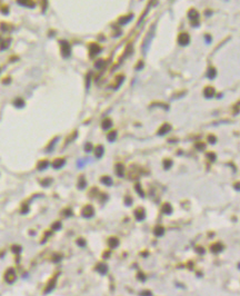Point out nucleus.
<instances>
[{"label": "nucleus", "instance_id": "1", "mask_svg": "<svg viewBox=\"0 0 240 296\" xmlns=\"http://www.w3.org/2000/svg\"><path fill=\"white\" fill-rule=\"evenodd\" d=\"M188 17L189 19H190V21H191V24L193 26V27H197V26H199V13H198L197 10L194 9H191L190 11L188 12Z\"/></svg>", "mask_w": 240, "mask_h": 296}, {"label": "nucleus", "instance_id": "2", "mask_svg": "<svg viewBox=\"0 0 240 296\" xmlns=\"http://www.w3.org/2000/svg\"><path fill=\"white\" fill-rule=\"evenodd\" d=\"M189 42H190V36H189L187 32H182V34H180L179 37H178V43H179L180 46H187V45H189Z\"/></svg>", "mask_w": 240, "mask_h": 296}, {"label": "nucleus", "instance_id": "3", "mask_svg": "<svg viewBox=\"0 0 240 296\" xmlns=\"http://www.w3.org/2000/svg\"><path fill=\"white\" fill-rule=\"evenodd\" d=\"M61 52L64 57H69L70 56V46L67 41H61Z\"/></svg>", "mask_w": 240, "mask_h": 296}, {"label": "nucleus", "instance_id": "4", "mask_svg": "<svg viewBox=\"0 0 240 296\" xmlns=\"http://www.w3.org/2000/svg\"><path fill=\"white\" fill-rule=\"evenodd\" d=\"M215 88H212V87H206L204 90V95L206 98H212L213 96H215Z\"/></svg>", "mask_w": 240, "mask_h": 296}, {"label": "nucleus", "instance_id": "5", "mask_svg": "<svg viewBox=\"0 0 240 296\" xmlns=\"http://www.w3.org/2000/svg\"><path fill=\"white\" fill-rule=\"evenodd\" d=\"M171 129V126L168 125V124H164V125H162L160 127V129L158 130V135L159 136H164V135H166L168 133V131H170Z\"/></svg>", "mask_w": 240, "mask_h": 296}, {"label": "nucleus", "instance_id": "6", "mask_svg": "<svg viewBox=\"0 0 240 296\" xmlns=\"http://www.w3.org/2000/svg\"><path fill=\"white\" fill-rule=\"evenodd\" d=\"M101 51V48L98 45H91L90 46V56L91 57H94V56L97 55V54H99V52Z\"/></svg>", "mask_w": 240, "mask_h": 296}, {"label": "nucleus", "instance_id": "7", "mask_svg": "<svg viewBox=\"0 0 240 296\" xmlns=\"http://www.w3.org/2000/svg\"><path fill=\"white\" fill-rule=\"evenodd\" d=\"M222 249H223V245H222L221 243H216V244H213L212 246H211V250H212L213 253H219V252H221Z\"/></svg>", "mask_w": 240, "mask_h": 296}, {"label": "nucleus", "instance_id": "8", "mask_svg": "<svg viewBox=\"0 0 240 296\" xmlns=\"http://www.w3.org/2000/svg\"><path fill=\"white\" fill-rule=\"evenodd\" d=\"M216 75H217V70L213 67H210L209 69H208V71H207V77H208L209 79H213V78L216 77Z\"/></svg>", "mask_w": 240, "mask_h": 296}, {"label": "nucleus", "instance_id": "9", "mask_svg": "<svg viewBox=\"0 0 240 296\" xmlns=\"http://www.w3.org/2000/svg\"><path fill=\"white\" fill-rule=\"evenodd\" d=\"M111 126H112V121H111L109 118H106L102 121V128L103 129H109Z\"/></svg>", "mask_w": 240, "mask_h": 296}, {"label": "nucleus", "instance_id": "10", "mask_svg": "<svg viewBox=\"0 0 240 296\" xmlns=\"http://www.w3.org/2000/svg\"><path fill=\"white\" fill-rule=\"evenodd\" d=\"M92 214H94V209L91 208V206H87V208L83 211V215L86 217H90Z\"/></svg>", "mask_w": 240, "mask_h": 296}, {"label": "nucleus", "instance_id": "11", "mask_svg": "<svg viewBox=\"0 0 240 296\" xmlns=\"http://www.w3.org/2000/svg\"><path fill=\"white\" fill-rule=\"evenodd\" d=\"M116 173L119 175V176H122L123 175V166L121 165V164H117L116 165Z\"/></svg>", "mask_w": 240, "mask_h": 296}, {"label": "nucleus", "instance_id": "12", "mask_svg": "<svg viewBox=\"0 0 240 296\" xmlns=\"http://www.w3.org/2000/svg\"><path fill=\"white\" fill-rule=\"evenodd\" d=\"M94 153H96V156H97V157H101L102 154H103V147L101 146V145H99V146L94 149Z\"/></svg>", "mask_w": 240, "mask_h": 296}, {"label": "nucleus", "instance_id": "13", "mask_svg": "<svg viewBox=\"0 0 240 296\" xmlns=\"http://www.w3.org/2000/svg\"><path fill=\"white\" fill-rule=\"evenodd\" d=\"M132 17L134 16L132 15H129V16H127V17H123V18H120V20H119V24H127L130 19H132Z\"/></svg>", "mask_w": 240, "mask_h": 296}, {"label": "nucleus", "instance_id": "14", "mask_svg": "<svg viewBox=\"0 0 240 296\" xmlns=\"http://www.w3.org/2000/svg\"><path fill=\"white\" fill-rule=\"evenodd\" d=\"M64 159H57L52 165H53V167L55 168H59V167H61V166L64 165Z\"/></svg>", "mask_w": 240, "mask_h": 296}, {"label": "nucleus", "instance_id": "15", "mask_svg": "<svg viewBox=\"0 0 240 296\" xmlns=\"http://www.w3.org/2000/svg\"><path fill=\"white\" fill-rule=\"evenodd\" d=\"M162 211H164V213H166V214H170L171 211H172V208H171V206L169 204H166L164 206V208H162Z\"/></svg>", "mask_w": 240, "mask_h": 296}, {"label": "nucleus", "instance_id": "16", "mask_svg": "<svg viewBox=\"0 0 240 296\" xmlns=\"http://www.w3.org/2000/svg\"><path fill=\"white\" fill-rule=\"evenodd\" d=\"M155 234L157 236L162 235V234H164V228H162L161 226H157V227H156V229H155Z\"/></svg>", "mask_w": 240, "mask_h": 296}, {"label": "nucleus", "instance_id": "17", "mask_svg": "<svg viewBox=\"0 0 240 296\" xmlns=\"http://www.w3.org/2000/svg\"><path fill=\"white\" fill-rule=\"evenodd\" d=\"M116 137H117V131H112V133H110L109 135H108V140L109 141H113L116 139Z\"/></svg>", "mask_w": 240, "mask_h": 296}, {"label": "nucleus", "instance_id": "18", "mask_svg": "<svg viewBox=\"0 0 240 296\" xmlns=\"http://www.w3.org/2000/svg\"><path fill=\"white\" fill-rule=\"evenodd\" d=\"M136 215H137L138 219H142L143 217H145V211H143L142 209H138V211H136Z\"/></svg>", "mask_w": 240, "mask_h": 296}, {"label": "nucleus", "instance_id": "19", "mask_svg": "<svg viewBox=\"0 0 240 296\" xmlns=\"http://www.w3.org/2000/svg\"><path fill=\"white\" fill-rule=\"evenodd\" d=\"M171 165H172V162H171L170 159H166V160H164V168H166V169H169V168L171 167Z\"/></svg>", "mask_w": 240, "mask_h": 296}, {"label": "nucleus", "instance_id": "20", "mask_svg": "<svg viewBox=\"0 0 240 296\" xmlns=\"http://www.w3.org/2000/svg\"><path fill=\"white\" fill-rule=\"evenodd\" d=\"M196 148L198 150H204L206 148V145L204 143H198V144H196Z\"/></svg>", "mask_w": 240, "mask_h": 296}, {"label": "nucleus", "instance_id": "21", "mask_svg": "<svg viewBox=\"0 0 240 296\" xmlns=\"http://www.w3.org/2000/svg\"><path fill=\"white\" fill-rule=\"evenodd\" d=\"M208 141H209L210 144H212V145H213V144L217 141V138L215 137L213 135H209V136H208Z\"/></svg>", "mask_w": 240, "mask_h": 296}, {"label": "nucleus", "instance_id": "22", "mask_svg": "<svg viewBox=\"0 0 240 296\" xmlns=\"http://www.w3.org/2000/svg\"><path fill=\"white\" fill-rule=\"evenodd\" d=\"M102 183L107 184V185H111L112 181H111V178L110 177H102Z\"/></svg>", "mask_w": 240, "mask_h": 296}, {"label": "nucleus", "instance_id": "23", "mask_svg": "<svg viewBox=\"0 0 240 296\" xmlns=\"http://www.w3.org/2000/svg\"><path fill=\"white\" fill-rule=\"evenodd\" d=\"M85 150L87 151V153H90V151L92 150V145H91V144H89V143H88V144H86Z\"/></svg>", "mask_w": 240, "mask_h": 296}, {"label": "nucleus", "instance_id": "24", "mask_svg": "<svg viewBox=\"0 0 240 296\" xmlns=\"http://www.w3.org/2000/svg\"><path fill=\"white\" fill-rule=\"evenodd\" d=\"M207 157H208V158H210V160H211V162H213V160L216 159V155H215L213 153H208V154H207Z\"/></svg>", "mask_w": 240, "mask_h": 296}, {"label": "nucleus", "instance_id": "25", "mask_svg": "<svg viewBox=\"0 0 240 296\" xmlns=\"http://www.w3.org/2000/svg\"><path fill=\"white\" fill-rule=\"evenodd\" d=\"M15 105L17 107H22V106H23V101H22L21 99H17V100H16V103H15Z\"/></svg>", "mask_w": 240, "mask_h": 296}, {"label": "nucleus", "instance_id": "26", "mask_svg": "<svg viewBox=\"0 0 240 296\" xmlns=\"http://www.w3.org/2000/svg\"><path fill=\"white\" fill-rule=\"evenodd\" d=\"M103 64H105V61H103V60H99V61H97V62H96V67H97V68H101L103 66Z\"/></svg>", "mask_w": 240, "mask_h": 296}, {"label": "nucleus", "instance_id": "27", "mask_svg": "<svg viewBox=\"0 0 240 296\" xmlns=\"http://www.w3.org/2000/svg\"><path fill=\"white\" fill-rule=\"evenodd\" d=\"M43 164H40V168H46V166L48 165V163L47 162H42Z\"/></svg>", "mask_w": 240, "mask_h": 296}, {"label": "nucleus", "instance_id": "28", "mask_svg": "<svg viewBox=\"0 0 240 296\" xmlns=\"http://www.w3.org/2000/svg\"><path fill=\"white\" fill-rule=\"evenodd\" d=\"M234 188H236L237 190H240V183L234 184Z\"/></svg>", "mask_w": 240, "mask_h": 296}, {"label": "nucleus", "instance_id": "29", "mask_svg": "<svg viewBox=\"0 0 240 296\" xmlns=\"http://www.w3.org/2000/svg\"><path fill=\"white\" fill-rule=\"evenodd\" d=\"M239 104H240V103H239Z\"/></svg>", "mask_w": 240, "mask_h": 296}]
</instances>
